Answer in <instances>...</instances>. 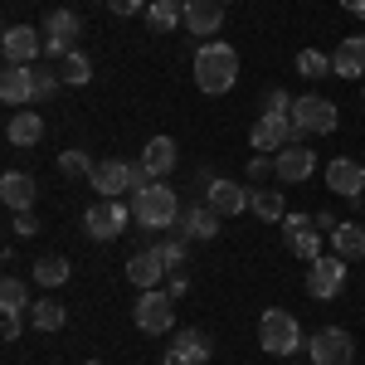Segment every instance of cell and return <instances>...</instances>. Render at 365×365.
<instances>
[{"mask_svg": "<svg viewBox=\"0 0 365 365\" xmlns=\"http://www.w3.org/2000/svg\"><path fill=\"white\" fill-rule=\"evenodd\" d=\"M170 351H180V356H185L190 365H205V361H210V336H205L200 327H180Z\"/></svg>", "mask_w": 365, "mask_h": 365, "instance_id": "484cf974", "label": "cell"}, {"mask_svg": "<svg viewBox=\"0 0 365 365\" xmlns=\"http://www.w3.org/2000/svg\"><path fill=\"white\" fill-rule=\"evenodd\" d=\"M331 73H341V78H361L365 73V34L341 39V49L331 54Z\"/></svg>", "mask_w": 365, "mask_h": 365, "instance_id": "44dd1931", "label": "cell"}, {"mask_svg": "<svg viewBox=\"0 0 365 365\" xmlns=\"http://www.w3.org/2000/svg\"><path fill=\"white\" fill-rule=\"evenodd\" d=\"M132 322H137L146 336H166L170 327H175V297L161 292V287H146L137 297V307H132Z\"/></svg>", "mask_w": 365, "mask_h": 365, "instance_id": "277c9868", "label": "cell"}, {"mask_svg": "<svg viewBox=\"0 0 365 365\" xmlns=\"http://www.w3.org/2000/svg\"><path fill=\"white\" fill-rule=\"evenodd\" d=\"M146 25L156 29V34L180 29L185 25V0H151V5H146Z\"/></svg>", "mask_w": 365, "mask_h": 365, "instance_id": "d4e9b609", "label": "cell"}, {"mask_svg": "<svg viewBox=\"0 0 365 365\" xmlns=\"http://www.w3.org/2000/svg\"><path fill=\"white\" fill-rule=\"evenodd\" d=\"M268 170H273V161H263V156H253V161H249V175H253V180H258V175H268Z\"/></svg>", "mask_w": 365, "mask_h": 365, "instance_id": "7bdbcfd3", "label": "cell"}, {"mask_svg": "<svg viewBox=\"0 0 365 365\" xmlns=\"http://www.w3.org/2000/svg\"><path fill=\"white\" fill-rule=\"evenodd\" d=\"M0 103H10V108L34 103V63H5V73H0Z\"/></svg>", "mask_w": 365, "mask_h": 365, "instance_id": "4fadbf2b", "label": "cell"}, {"mask_svg": "<svg viewBox=\"0 0 365 365\" xmlns=\"http://www.w3.org/2000/svg\"><path fill=\"white\" fill-rule=\"evenodd\" d=\"M44 137V117L39 113H15L10 117V122H5V141H10V146H34V141Z\"/></svg>", "mask_w": 365, "mask_h": 365, "instance_id": "cb8c5ba5", "label": "cell"}, {"mask_svg": "<svg viewBox=\"0 0 365 365\" xmlns=\"http://www.w3.org/2000/svg\"><path fill=\"white\" fill-rule=\"evenodd\" d=\"M78 34H83V20H78L73 10H54V15L44 20V54L68 58L73 44H78Z\"/></svg>", "mask_w": 365, "mask_h": 365, "instance_id": "9c48e42d", "label": "cell"}, {"mask_svg": "<svg viewBox=\"0 0 365 365\" xmlns=\"http://www.w3.org/2000/svg\"><path fill=\"white\" fill-rule=\"evenodd\" d=\"M297 73H302V78H327V73H331V54L302 49V54H297Z\"/></svg>", "mask_w": 365, "mask_h": 365, "instance_id": "d6a6232c", "label": "cell"}, {"mask_svg": "<svg viewBox=\"0 0 365 365\" xmlns=\"http://www.w3.org/2000/svg\"><path fill=\"white\" fill-rule=\"evenodd\" d=\"M185 244H190V239H161V244H156V253L166 258L170 273H175V268H185Z\"/></svg>", "mask_w": 365, "mask_h": 365, "instance_id": "d590c367", "label": "cell"}, {"mask_svg": "<svg viewBox=\"0 0 365 365\" xmlns=\"http://www.w3.org/2000/svg\"><path fill=\"white\" fill-rule=\"evenodd\" d=\"M292 122H297V132L302 137H327V132H336V103H327V98H292Z\"/></svg>", "mask_w": 365, "mask_h": 365, "instance_id": "5b68a950", "label": "cell"}, {"mask_svg": "<svg viewBox=\"0 0 365 365\" xmlns=\"http://www.w3.org/2000/svg\"><path fill=\"white\" fill-rule=\"evenodd\" d=\"M161 365H190V361H185L180 351H166V356H161Z\"/></svg>", "mask_w": 365, "mask_h": 365, "instance_id": "ee69618b", "label": "cell"}, {"mask_svg": "<svg viewBox=\"0 0 365 365\" xmlns=\"http://www.w3.org/2000/svg\"><path fill=\"white\" fill-rule=\"evenodd\" d=\"M151 180H156V175L141 166V161H127V185H132V195H141V190H146Z\"/></svg>", "mask_w": 365, "mask_h": 365, "instance_id": "8d00e7d4", "label": "cell"}, {"mask_svg": "<svg viewBox=\"0 0 365 365\" xmlns=\"http://www.w3.org/2000/svg\"><path fill=\"white\" fill-rule=\"evenodd\" d=\"M258 341H263L268 356H292L302 346V327H297V317L287 307H268L258 317Z\"/></svg>", "mask_w": 365, "mask_h": 365, "instance_id": "3957f363", "label": "cell"}, {"mask_svg": "<svg viewBox=\"0 0 365 365\" xmlns=\"http://www.w3.org/2000/svg\"><path fill=\"white\" fill-rule=\"evenodd\" d=\"M327 185L346 200L365 195V166L361 161H331V166H327Z\"/></svg>", "mask_w": 365, "mask_h": 365, "instance_id": "ffe728a7", "label": "cell"}, {"mask_svg": "<svg viewBox=\"0 0 365 365\" xmlns=\"http://www.w3.org/2000/svg\"><path fill=\"white\" fill-rule=\"evenodd\" d=\"M220 225H225V215H220V210L195 205V210H185V220H180V239H215Z\"/></svg>", "mask_w": 365, "mask_h": 365, "instance_id": "7402d4cb", "label": "cell"}, {"mask_svg": "<svg viewBox=\"0 0 365 365\" xmlns=\"http://www.w3.org/2000/svg\"><path fill=\"white\" fill-rule=\"evenodd\" d=\"M5 341H20V312H5V327H0Z\"/></svg>", "mask_w": 365, "mask_h": 365, "instance_id": "ab89813d", "label": "cell"}, {"mask_svg": "<svg viewBox=\"0 0 365 365\" xmlns=\"http://www.w3.org/2000/svg\"><path fill=\"white\" fill-rule=\"evenodd\" d=\"M0 49H5V63H34V58L44 54V34L29 25H10L5 39H0Z\"/></svg>", "mask_w": 365, "mask_h": 365, "instance_id": "7c38bea8", "label": "cell"}, {"mask_svg": "<svg viewBox=\"0 0 365 365\" xmlns=\"http://www.w3.org/2000/svg\"><path fill=\"white\" fill-rule=\"evenodd\" d=\"M170 268H166V258H161V253L156 249H141V253H132V258H127V278L137 282L141 292H146V287H161V278H166Z\"/></svg>", "mask_w": 365, "mask_h": 365, "instance_id": "ac0fdd59", "label": "cell"}, {"mask_svg": "<svg viewBox=\"0 0 365 365\" xmlns=\"http://www.w3.org/2000/svg\"><path fill=\"white\" fill-rule=\"evenodd\" d=\"M58 78H63V83H88V78H93V58L73 49L68 58H58Z\"/></svg>", "mask_w": 365, "mask_h": 365, "instance_id": "4dcf8cb0", "label": "cell"}, {"mask_svg": "<svg viewBox=\"0 0 365 365\" xmlns=\"http://www.w3.org/2000/svg\"><path fill=\"white\" fill-rule=\"evenodd\" d=\"M58 170H63V175H93V170H98V161H93V156H88V151H63V156H58Z\"/></svg>", "mask_w": 365, "mask_h": 365, "instance_id": "836d02e7", "label": "cell"}, {"mask_svg": "<svg viewBox=\"0 0 365 365\" xmlns=\"http://www.w3.org/2000/svg\"><path fill=\"white\" fill-rule=\"evenodd\" d=\"M29 307V287L20 278H5L0 282V312H25Z\"/></svg>", "mask_w": 365, "mask_h": 365, "instance_id": "1f68e13d", "label": "cell"}, {"mask_svg": "<svg viewBox=\"0 0 365 365\" xmlns=\"http://www.w3.org/2000/svg\"><path fill=\"white\" fill-rule=\"evenodd\" d=\"M341 287H346V258H341V253H331V258H312L307 263V297L331 302V297H341Z\"/></svg>", "mask_w": 365, "mask_h": 365, "instance_id": "8992f818", "label": "cell"}, {"mask_svg": "<svg viewBox=\"0 0 365 365\" xmlns=\"http://www.w3.org/2000/svg\"><path fill=\"white\" fill-rule=\"evenodd\" d=\"M108 10L127 20V15H137V10H141V0H108Z\"/></svg>", "mask_w": 365, "mask_h": 365, "instance_id": "b9f144b4", "label": "cell"}, {"mask_svg": "<svg viewBox=\"0 0 365 365\" xmlns=\"http://www.w3.org/2000/svg\"><path fill=\"white\" fill-rule=\"evenodd\" d=\"M34 195H39L34 175H25V170H5V175H0V200H5L15 215H29V210H34Z\"/></svg>", "mask_w": 365, "mask_h": 365, "instance_id": "2e32d148", "label": "cell"}, {"mask_svg": "<svg viewBox=\"0 0 365 365\" xmlns=\"http://www.w3.org/2000/svg\"><path fill=\"white\" fill-rule=\"evenodd\" d=\"M132 220L141 229H175L180 225V200L170 185H146L137 200H132Z\"/></svg>", "mask_w": 365, "mask_h": 365, "instance_id": "7a4b0ae2", "label": "cell"}, {"mask_svg": "<svg viewBox=\"0 0 365 365\" xmlns=\"http://www.w3.org/2000/svg\"><path fill=\"white\" fill-rule=\"evenodd\" d=\"M292 141H302L292 113H263L253 122V146H278L282 151V146H292Z\"/></svg>", "mask_w": 365, "mask_h": 365, "instance_id": "30bf717a", "label": "cell"}, {"mask_svg": "<svg viewBox=\"0 0 365 365\" xmlns=\"http://www.w3.org/2000/svg\"><path fill=\"white\" fill-rule=\"evenodd\" d=\"M185 287H190L185 268H175V273H170V282H166V292H170V297H185Z\"/></svg>", "mask_w": 365, "mask_h": 365, "instance_id": "f35d334b", "label": "cell"}, {"mask_svg": "<svg viewBox=\"0 0 365 365\" xmlns=\"http://www.w3.org/2000/svg\"><path fill=\"white\" fill-rule=\"evenodd\" d=\"M195 83H200V93H215V98L229 93V88L239 83V49L210 39V44L195 54Z\"/></svg>", "mask_w": 365, "mask_h": 365, "instance_id": "6da1fadb", "label": "cell"}, {"mask_svg": "<svg viewBox=\"0 0 365 365\" xmlns=\"http://www.w3.org/2000/svg\"><path fill=\"white\" fill-rule=\"evenodd\" d=\"M68 273H73V263H68V258H58V253H49V258H39V263H34V282H39V287H63Z\"/></svg>", "mask_w": 365, "mask_h": 365, "instance_id": "f1b7e54d", "label": "cell"}, {"mask_svg": "<svg viewBox=\"0 0 365 365\" xmlns=\"http://www.w3.org/2000/svg\"><path fill=\"white\" fill-rule=\"evenodd\" d=\"M331 249H336L346 263L365 258V229L361 225H336V229H331Z\"/></svg>", "mask_w": 365, "mask_h": 365, "instance_id": "4316f807", "label": "cell"}, {"mask_svg": "<svg viewBox=\"0 0 365 365\" xmlns=\"http://www.w3.org/2000/svg\"><path fill=\"white\" fill-rule=\"evenodd\" d=\"M263 113H292L287 88H268V93H263Z\"/></svg>", "mask_w": 365, "mask_h": 365, "instance_id": "74e56055", "label": "cell"}, {"mask_svg": "<svg viewBox=\"0 0 365 365\" xmlns=\"http://www.w3.org/2000/svg\"><path fill=\"white\" fill-rule=\"evenodd\" d=\"M185 29L210 39L215 29H225V5L220 0H185Z\"/></svg>", "mask_w": 365, "mask_h": 365, "instance_id": "e0dca14e", "label": "cell"}, {"mask_svg": "<svg viewBox=\"0 0 365 365\" xmlns=\"http://www.w3.org/2000/svg\"><path fill=\"white\" fill-rule=\"evenodd\" d=\"M58 83H63V78H58L54 68H39V63H34V103L54 98V93H58Z\"/></svg>", "mask_w": 365, "mask_h": 365, "instance_id": "e575fe53", "label": "cell"}, {"mask_svg": "<svg viewBox=\"0 0 365 365\" xmlns=\"http://www.w3.org/2000/svg\"><path fill=\"white\" fill-rule=\"evenodd\" d=\"M175 161H180V156H175V141L170 137H151L146 146H141V166L151 170V175H170Z\"/></svg>", "mask_w": 365, "mask_h": 365, "instance_id": "603a6c76", "label": "cell"}, {"mask_svg": "<svg viewBox=\"0 0 365 365\" xmlns=\"http://www.w3.org/2000/svg\"><path fill=\"white\" fill-rule=\"evenodd\" d=\"M312 170H317V156H312V146H302V141L282 146V151H278V161H273V175H278L282 185H302Z\"/></svg>", "mask_w": 365, "mask_h": 365, "instance_id": "8fae6325", "label": "cell"}, {"mask_svg": "<svg viewBox=\"0 0 365 365\" xmlns=\"http://www.w3.org/2000/svg\"><path fill=\"white\" fill-rule=\"evenodd\" d=\"M249 210L263 220V225H282V220H287V210H282V190H253Z\"/></svg>", "mask_w": 365, "mask_h": 365, "instance_id": "f546056e", "label": "cell"}, {"mask_svg": "<svg viewBox=\"0 0 365 365\" xmlns=\"http://www.w3.org/2000/svg\"><path fill=\"white\" fill-rule=\"evenodd\" d=\"M307 356H312V365H356V341L341 327H322L307 341Z\"/></svg>", "mask_w": 365, "mask_h": 365, "instance_id": "52a82bcc", "label": "cell"}, {"mask_svg": "<svg viewBox=\"0 0 365 365\" xmlns=\"http://www.w3.org/2000/svg\"><path fill=\"white\" fill-rule=\"evenodd\" d=\"M88 185L98 190L103 200H117V195H127L132 185H127V161H117V156H108V161H98V170L88 175Z\"/></svg>", "mask_w": 365, "mask_h": 365, "instance_id": "d6986e66", "label": "cell"}, {"mask_svg": "<svg viewBox=\"0 0 365 365\" xmlns=\"http://www.w3.org/2000/svg\"><path fill=\"white\" fill-rule=\"evenodd\" d=\"M15 234H20V239H29V234H39V225H34V215H15Z\"/></svg>", "mask_w": 365, "mask_h": 365, "instance_id": "60d3db41", "label": "cell"}, {"mask_svg": "<svg viewBox=\"0 0 365 365\" xmlns=\"http://www.w3.org/2000/svg\"><path fill=\"white\" fill-rule=\"evenodd\" d=\"M127 210L117 205V200H98V205H88V215H83V234L88 239H98V244H113L117 234L127 229Z\"/></svg>", "mask_w": 365, "mask_h": 365, "instance_id": "ba28073f", "label": "cell"}, {"mask_svg": "<svg viewBox=\"0 0 365 365\" xmlns=\"http://www.w3.org/2000/svg\"><path fill=\"white\" fill-rule=\"evenodd\" d=\"M249 190H244V185H234V180H210V185H205V205H210V210H220V215H225V220H234V215H244V210H249Z\"/></svg>", "mask_w": 365, "mask_h": 365, "instance_id": "5bb4252c", "label": "cell"}, {"mask_svg": "<svg viewBox=\"0 0 365 365\" xmlns=\"http://www.w3.org/2000/svg\"><path fill=\"white\" fill-rule=\"evenodd\" d=\"M282 239H287V249L297 253V258H322V229H312L302 215H287L282 220Z\"/></svg>", "mask_w": 365, "mask_h": 365, "instance_id": "9a60e30c", "label": "cell"}, {"mask_svg": "<svg viewBox=\"0 0 365 365\" xmlns=\"http://www.w3.org/2000/svg\"><path fill=\"white\" fill-rule=\"evenodd\" d=\"M341 5H346L351 15H361V20H365V0H341Z\"/></svg>", "mask_w": 365, "mask_h": 365, "instance_id": "f6af8a7d", "label": "cell"}, {"mask_svg": "<svg viewBox=\"0 0 365 365\" xmlns=\"http://www.w3.org/2000/svg\"><path fill=\"white\" fill-rule=\"evenodd\" d=\"M83 365H103V361H83Z\"/></svg>", "mask_w": 365, "mask_h": 365, "instance_id": "bcb514c9", "label": "cell"}, {"mask_svg": "<svg viewBox=\"0 0 365 365\" xmlns=\"http://www.w3.org/2000/svg\"><path fill=\"white\" fill-rule=\"evenodd\" d=\"M220 5H234V0H220Z\"/></svg>", "mask_w": 365, "mask_h": 365, "instance_id": "7dc6e473", "label": "cell"}, {"mask_svg": "<svg viewBox=\"0 0 365 365\" xmlns=\"http://www.w3.org/2000/svg\"><path fill=\"white\" fill-rule=\"evenodd\" d=\"M68 322V312H63V302H54V297H39L34 307H29V327L34 331H58Z\"/></svg>", "mask_w": 365, "mask_h": 365, "instance_id": "83f0119b", "label": "cell"}]
</instances>
